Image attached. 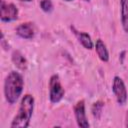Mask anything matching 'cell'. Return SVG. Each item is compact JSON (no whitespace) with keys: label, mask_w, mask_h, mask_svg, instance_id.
I'll use <instances>...</instances> for the list:
<instances>
[{"label":"cell","mask_w":128,"mask_h":128,"mask_svg":"<svg viewBox=\"0 0 128 128\" xmlns=\"http://www.w3.org/2000/svg\"><path fill=\"white\" fill-rule=\"evenodd\" d=\"M24 88L23 76L16 71H11L4 80V96L9 104H14L20 98Z\"/></svg>","instance_id":"obj_1"},{"label":"cell","mask_w":128,"mask_h":128,"mask_svg":"<svg viewBox=\"0 0 128 128\" xmlns=\"http://www.w3.org/2000/svg\"><path fill=\"white\" fill-rule=\"evenodd\" d=\"M34 110V98L30 94L22 97L17 114L14 116L10 127L11 128H27Z\"/></svg>","instance_id":"obj_2"},{"label":"cell","mask_w":128,"mask_h":128,"mask_svg":"<svg viewBox=\"0 0 128 128\" xmlns=\"http://www.w3.org/2000/svg\"><path fill=\"white\" fill-rule=\"evenodd\" d=\"M65 90L61 85L58 75H52L49 80V99L52 103H58L62 100Z\"/></svg>","instance_id":"obj_3"},{"label":"cell","mask_w":128,"mask_h":128,"mask_svg":"<svg viewBox=\"0 0 128 128\" xmlns=\"http://www.w3.org/2000/svg\"><path fill=\"white\" fill-rule=\"evenodd\" d=\"M18 8L13 3L1 0L0 3V20L2 22H12L18 18Z\"/></svg>","instance_id":"obj_4"},{"label":"cell","mask_w":128,"mask_h":128,"mask_svg":"<svg viewBox=\"0 0 128 128\" xmlns=\"http://www.w3.org/2000/svg\"><path fill=\"white\" fill-rule=\"evenodd\" d=\"M112 91H113V94H114L118 104L124 105L127 102L128 94H127L126 86H125V83L122 80V78H120L119 76H115L113 78Z\"/></svg>","instance_id":"obj_5"},{"label":"cell","mask_w":128,"mask_h":128,"mask_svg":"<svg viewBox=\"0 0 128 128\" xmlns=\"http://www.w3.org/2000/svg\"><path fill=\"white\" fill-rule=\"evenodd\" d=\"M74 115H75V119L77 122V125L81 128H88L90 126L87 116H86V112H85V102L84 100H80L78 101L75 106H74Z\"/></svg>","instance_id":"obj_6"},{"label":"cell","mask_w":128,"mask_h":128,"mask_svg":"<svg viewBox=\"0 0 128 128\" xmlns=\"http://www.w3.org/2000/svg\"><path fill=\"white\" fill-rule=\"evenodd\" d=\"M71 30L73 31V33L75 34L76 38L78 39V41L81 43V45H82L84 48H86V49H88V50L93 49L94 44H93V41H92V39H91V37H90V35H89L88 33L77 31V30L75 29V27H73V26H71Z\"/></svg>","instance_id":"obj_7"},{"label":"cell","mask_w":128,"mask_h":128,"mask_svg":"<svg viewBox=\"0 0 128 128\" xmlns=\"http://www.w3.org/2000/svg\"><path fill=\"white\" fill-rule=\"evenodd\" d=\"M16 34L23 39H32L34 37L33 25L29 22L22 23L16 28Z\"/></svg>","instance_id":"obj_8"},{"label":"cell","mask_w":128,"mask_h":128,"mask_svg":"<svg viewBox=\"0 0 128 128\" xmlns=\"http://www.w3.org/2000/svg\"><path fill=\"white\" fill-rule=\"evenodd\" d=\"M11 60L13 62V64L21 71H24L27 69V66H28V62H27V59L25 58V56L19 51V50H15L12 52V55H11Z\"/></svg>","instance_id":"obj_9"},{"label":"cell","mask_w":128,"mask_h":128,"mask_svg":"<svg viewBox=\"0 0 128 128\" xmlns=\"http://www.w3.org/2000/svg\"><path fill=\"white\" fill-rule=\"evenodd\" d=\"M94 47H95V50H96V53H97L99 59L103 62H108L109 61V52H108V49H107L105 43L101 39H97Z\"/></svg>","instance_id":"obj_10"},{"label":"cell","mask_w":128,"mask_h":128,"mask_svg":"<svg viewBox=\"0 0 128 128\" xmlns=\"http://www.w3.org/2000/svg\"><path fill=\"white\" fill-rule=\"evenodd\" d=\"M120 18L124 32L128 33V0H120Z\"/></svg>","instance_id":"obj_11"},{"label":"cell","mask_w":128,"mask_h":128,"mask_svg":"<svg viewBox=\"0 0 128 128\" xmlns=\"http://www.w3.org/2000/svg\"><path fill=\"white\" fill-rule=\"evenodd\" d=\"M103 107H104V103L102 101H96L95 103H93L91 111H92V114H93L94 118H96V119L100 118V116L102 114Z\"/></svg>","instance_id":"obj_12"},{"label":"cell","mask_w":128,"mask_h":128,"mask_svg":"<svg viewBox=\"0 0 128 128\" xmlns=\"http://www.w3.org/2000/svg\"><path fill=\"white\" fill-rule=\"evenodd\" d=\"M40 8H41L44 12L50 13V12L53 10L54 6H53V3H52L51 0H41V1H40Z\"/></svg>","instance_id":"obj_13"},{"label":"cell","mask_w":128,"mask_h":128,"mask_svg":"<svg viewBox=\"0 0 128 128\" xmlns=\"http://www.w3.org/2000/svg\"><path fill=\"white\" fill-rule=\"evenodd\" d=\"M19 1H24V2H30V1H32V0H19Z\"/></svg>","instance_id":"obj_14"},{"label":"cell","mask_w":128,"mask_h":128,"mask_svg":"<svg viewBox=\"0 0 128 128\" xmlns=\"http://www.w3.org/2000/svg\"><path fill=\"white\" fill-rule=\"evenodd\" d=\"M64 1H72V0H64Z\"/></svg>","instance_id":"obj_15"},{"label":"cell","mask_w":128,"mask_h":128,"mask_svg":"<svg viewBox=\"0 0 128 128\" xmlns=\"http://www.w3.org/2000/svg\"><path fill=\"white\" fill-rule=\"evenodd\" d=\"M83 1H90V0H83Z\"/></svg>","instance_id":"obj_16"}]
</instances>
